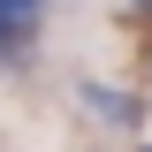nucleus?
<instances>
[{
    "mask_svg": "<svg viewBox=\"0 0 152 152\" xmlns=\"http://www.w3.org/2000/svg\"><path fill=\"white\" fill-rule=\"evenodd\" d=\"M145 152H152V145H145Z\"/></svg>",
    "mask_w": 152,
    "mask_h": 152,
    "instance_id": "nucleus-3",
    "label": "nucleus"
},
{
    "mask_svg": "<svg viewBox=\"0 0 152 152\" xmlns=\"http://www.w3.org/2000/svg\"><path fill=\"white\" fill-rule=\"evenodd\" d=\"M84 107H99L107 122H137V99L129 91H107V84H84Z\"/></svg>",
    "mask_w": 152,
    "mask_h": 152,
    "instance_id": "nucleus-1",
    "label": "nucleus"
},
{
    "mask_svg": "<svg viewBox=\"0 0 152 152\" xmlns=\"http://www.w3.org/2000/svg\"><path fill=\"white\" fill-rule=\"evenodd\" d=\"M0 8H23V15H38V0H0Z\"/></svg>",
    "mask_w": 152,
    "mask_h": 152,
    "instance_id": "nucleus-2",
    "label": "nucleus"
}]
</instances>
